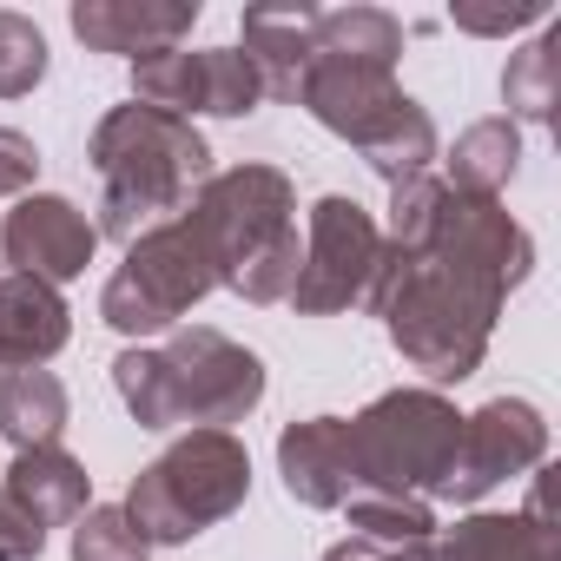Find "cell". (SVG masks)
I'll return each instance as SVG.
<instances>
[{
  "label": "cell",
  "mask_w": 561,
  "mask_h": 561,
  "mask_svg": "<svg viewBox=\"0 0 561 561\" xmlns=\"http://www.w3.org/2000/svg\"><path fill=\"white\" fill-rule=\"evenodd\" d=\"M179 218L198 231L225 291H238L244 305H291L305 238H298V192L277 165L211 172Z\"/></svg>",
  "instance_id": "1"
},
{
  "label": "cell",
  "mask_w": 561,
  "mask_h": 561,
  "mask_svg": "<svg viewBox=\"0 0 561 561\" xmlns=\"http://www.w3.org/2000/svg\"><path fill=\"white\" fill-rule=\"evenodd\" d=\"M87 159L100 172V218H93V231L100 238H119V244H133L139 231L179 218L185 198L211 179L205 133L192 119L152 113L139 100L113 106L93 126V152Z\"/></svg>",
  "instance_id": "2"
},
{
  "label": "cell",
  "mask_w": 561,
  "mask_h": 561,
  "mask_svg": "<svg viewBox=\"0 0 561 561\" xmlns=\"http://www.w3.org/2000/svg\"><path fill=\"white\" fill-rule=\"evenodd\" d=\"M119 403L139 416V430H231L264 403V364L257 351L231 344L225 331H172L159 351L133 344L113 364Z\"/></svg>",
  "instance_id": "3"
},
{
  "label": "cell",
  "mask_w": 561,
  "mask_h": 561,
  "mask_svg": "<svg viewBox=\"0 0 561 561\" xmlns=\"http://www.w3.org/2000/svg\"><path fill=\"white\" fill-rule=\"evenodd\" d=\"M390 331V344L403 351L410 370H423L430 383H462L476 377L482 351H489V331L502 318L495 298H482L476 285H462V277H449L443 264L430 257H397L383 244V271L370 285V305Z\"/></svg>",
  "instance_id": "4"
},
{
  "label": "cell",
  "mask_w": 561,
  "mask_h": 561,
  "mask_svg": "<svg viewBox=\"0 0 561 561\" xmlns=\"http://www.w3.org/2000/svg\"><path fill=\"white\" fill-rule=\"evenodd\" d=\"M251 495V456L231 430H185L179 443H165L126 489V515L152 548H179L192 535H205L211 522L238 515Z\"/></svg>",
  "instance_id": "5"
},
{
  "label": "cell",
  "mask_w": 561,
  "mask_h": 561,
  "mask_svg": "<svg viewBox=\"0 0 561 561\" xmlns=\"http://www.w3.org/2000/svg\"><path fill=\"white\" fill-rule=\"evenodd\" d=\"M344 430H351L357 489H377V495H436L443 476H449V462H456L462 416L436 390H390L370 410H357Z\"/></svg>",
  "instance_id": "6"
},
{
  "label": "cell",
  "mask_w": 561,
  "mask_h": 561,
  "mask_svg": "<svg viewBox=\"0 0 561 561\" xmlns=\"http://www.w3.org/2000/svg\"><path fill=\"white\" fill-rule=\"evenodd\" d=\"M218 291V271L198 244V231L185 218H165L152 231H139L126 244V264L106 277V291H100V318L119 331V337H165L179 331V318Z\"/></svg>",
  "instance_id": "7"
},
{
  "label": "cell",
  "mask_w": 561,
  "mask_h": 561,
  "mask_svg": "<svg viewBox=\"0 0 561 561\" xmlns=\"http://www.w3.org/2000/svg\"><path fill=\"white\" fill-rule=\"evenodd\" d=\"M377 271H383V225L344 192L318 198L311 218H305V257H298L291 305L305 318L357 311V305H370Z\"/></svg>",
  "instance_id": "8"
},
{
  "label": "cell",
  "mask_w": 561,
  "mask_h": 561,
  "mask_svg": "<svg viewBox=\"0 0 561 561\" xmlns=\"http://www.w3.org/2000/svg\"><path fill=\"white\" fill-rule=\"evenodd\" d=\"M423 257L502 305L528 277V264H535V238L502 211V198H462V192H449L443 218H436V238H430Z\"/></svg>",
  "instance_id": "9"
},
{
  "label": "cell",
  "mask_w": 561,
  "mask_h": 561,
  "mask_svg": "<svg viewBox=\"0 0 561 561\" xmlns=\"http://www.w3.org/2000/svg\"><path fill=\"white\" fill-rule=\"evenodd\" d=\"M548 456V423L528 397H495L482 403L476 416H462V436H456V462L443 476V502H482L489 489H502L508 476H528L541 469Z\"/></svg>",
  "instance_id": "10"
},
{
  "label": "cell",
  "mask_w": 561,
  "mask_h": 561,
  "mask_svg": "<svg viewBox=\"0 0 561 561\" xmlns=\"http://www.w3.org/2000/svg\"><path fill=\"white\" fill-rule=\"evenodd\" d=\"M0 231H8V264L41 277V285H67V277H80L100 251V231L93 218L73 205V198H54V192H27L8 218H0Z\"/></svg>",
  "instance_id": "11"
},
{
  "label": "cell",
  "mask_w": 561,
  "mask_h": 561,
  "mask_svg": "<svg viewBox=\"0 0 561 561\" xmlns=\"http://www.w3.org/2000/svg\"><path fill=\"white\" fill-rule=\"evenodd\" d=\"M410 93L397 87V73H377V67H351V60H311V73H305V93H298V106L324 126V133H337V139H351V146H364L397 106H403Z\"/></svg>",
  "instance_id": "12"
},
{
  "label": "cell",
  "mask_w": 561,
  "mask_h": 561,
  "mask_svg": "<svg viewBox=\"0 0 561 561\" xmlns=\"http://www.w3.org/2000/svg\"><path fill=\"white\" fill-rule=\"evenodd\" d=\"M264 87V100L298 106L305 73L318 60V8L311 0H271V8H244V47H238Z\"/></svg>",
  "instance_id": "13"
},
{
  "label": "cell",
  "mask_w": 561,
  "mask_h": 561,
  "mask_svg": "<svg viewBox=\"0 0 561 561\" xmlns=\"http://www.w3.org/2000/svg\"><path fill=\"white\" fill-rule=\"evenodd\" d=\"M192 27H198V0H80L73 8V34L93 54H126V60L185 47Z\"/></svg>",
  "instance_id": "14"
},
{
  "label": "cell",
  "mask_w": 561,
  "mask_h": 561,
  "mask_svg": "<svg viewBox=\"0 0 561 561\" xmlns=\"http://www.w3.org/2000/svg\"><path fill=\"white\" fill-rule=\"evenodd\" d=\"M277 476L285 495L305 508H344L357 495V469H351V430L344 416H305L277 436Z\"/></svg>",
  "instance_id": "15"
},
{
  "label": "cell",
  "mask_w": 561,
  "mask_h": 561,
  "mask_svg": "<svg viewBox=\"0 0 561 561\" xmlns=\"http://www.w3.org/2000/svg\"><path fill=\"white\" fill-rule=\"evenodd\" d=\"M73 337V311L54 285L27 271H0V370H41Z\"/></svg>",
  "instance_id": "16"
},
{
  "label": "cell",
  "mask_w": 561,
  "mask_h": 561,
  "mask_svg": "<svg viewBox=\"0 0 561 561\" xmlns=\"http://www.w3.org/2000/svg\"><path fill=\"white\" fill-rule=\"evenodd\" d=\"M0 489H8L41 528H67V522H80V515L93 508V476H87V462H73L60 443H47V449H21Z\"/></svg>",
  "instance_id": "17"
},
{
  "label": "cell",
  "mask_w": 561,
  "mask_h": 561,
  "mask_svg": "<svg viewBox=\"0 0 561 561\" xmlns=\"http://www.w3.org/2000/svg\"><path fill=\"white\" fill-rule=\"evenodd\" d=\"M515 165H522V126L515 119H476L449 146V179L443 185L462 192V198H502Z\"/></svg>",
  "instance_id": "18"
},
{
  "label": "cell",
  "mask_w": 561,
  "mask_h": 561,
  "mask_svg": "<svg viewBox=\"0 0 561 561\" xmlns=\"http://www.w3.org/2000/svg\"><path fill=\"white\" fill-rule=\"evenodd\" d=\"M67 430V383L54 370H0V436L14 449H47Z\"/></svg>",
  "instance_id": "19"
},
{
  "label": "cell",
  "mask_w": 561,
  "mask_h": 561,
  "mask_svg": "<svg viewBox=\"0 0 561 561\" xmlns=\"http://www.w3.org/2000/svg\"><path fill=\"white\" fill-rule=\"evenodd\" d=\"M318 54L324 60H351V67H377V73H397V54H403V21L383 14V8H318Z\"/></svg>",
  "instance_id": "20"
},
{
  "label": "cell",
  "mask_w": 561,
  "mask_h": 561,
  "mask_svg": "<svg viewBox=\"0 0 561 561\" xmlns=\"http://www.w3.org/2000/svg\"><path fill=\"white\" fill-rule=\"evenodd\" d=\"M443 561H561V548L528 515H462L443 535Z\"/></svg>",
  "instance_id": "21"
},
{
  "label": "cell",
  "mask_w": 561,
  "mask_h": 561,
  "mask_svg": "<svg viewBox=\"0 0 561 561\" xmlns=\"http://www.w3.org/2000/svg\"><path fill=\"white\" fill-rule=\"evenodd\" d=\"M133 100L152 106V113H172V119H192L205 113V47H159L146 60H133Z\"/></svg>",
  "instance_id": "22"
},
{
  "label": "cell",
  "mask_w": 561,
  "mask_h": 561,
  "mask_svg": "<svg viewBox=\"0 0 561 561\" xmlns=\"http://www.w3.org/2000/svg\"><path fill=\"white\" fill-rule=\"evenodd\" d=\"M502 100H508L502 119H535V126L554 119V106H561V27H548L541 41H528L522 54H508Z\"/></svg>",
  "instance_id": "23"
},
{
  "label": "cell",
  "mask_w": 561,
  "mask_h": 561,
  "mask_svg": "<svg viewBox=\"0 0 561 561\" xmlns=\"http://www.w3.org/2000/svg\"><path fill=\"white\" fill-rule=\"evenodd\" d=\"M357 152H364V165H370L383 185H403V179H423V172H430V159H436V126H430V113H423L416 100H403Z\"/></svg>",
  "instance_id": "24"
},
{
  "label": "cell",
  "mask_w": 561,
  "mask_h": 561,
  "mask_svg": "<svg viewBox=\"0 0 561 561\" xmlns=\"http://www.w3.org/2000/svg\"><path fill=\"white\" fill-rule=\"evenodd\" d=\"M344 508H351L357 541H377V548H403V541L436 535V515H430L423 495H377V489H357Z\"/></svg>",
  "instance_id": "25"
},
{
  "label": "cell",
  "mask_w": 561,
  "mask_h": 561,
  "mask_svg": "<svg viewBox=\"0 0 561 561\" xmlns=\"http://www.w3.org/2000/svg\"><path fill=\"white\" fill-rule=\"evenodd\" d=\"M152 541L133 528V515L119 502H100L73 522V561H146Z\"/></svg>",
  "instance_id": "26"
},
{
  "label": "cell",
  "mask_w": 561,
  "mask_h": 561,
  "mask_svg": "<svg viewBox=\"0 0 561 561\" xmlns=\"http://www.w3.org/2000/svg\"><path fill=\"white\" fill-rule=\"evenodd\" d=\"M47 80V34L27 14L0 8V100H21Z\"/></svg>",
  "instance_id": "27"
},
{
  "label": "cell",
  "mask_w": 561,
  "mask_h": 561,
  "mask_svg": "<svg viewBox=\"0 0 561 561\" xmlns=\"http://www.w3.org/2000/svg\"><path fill=\"white\" fill-rule=\"evenodd\" d=\"M257 100H264V87H257L251 60L238 47H205V113L244 119V113H257Z\"/></svg>",
  "instance_id": "28"
},
{
  "label": "cell",
  "mask_w": 561,
  "mask_h": 561,
  "mask_svg": "<svg viewBox=\"0 0 561 561\" xmlns=\"http://www.w3.org/2000/svg\"><path fill=\"white\" fill-rule=\"evenodd\" d=\"M41 179V146L21 126H0V198H27Z\"/></svg>",
  "instance_id": "29"
},
{
  "label": "cell",
  "mask_w": 561,
  "mask_h": 561,
  "mask_svg": "<svg viewBox=\"0 0 561 561\" xmlns=\"http://www.w3.org/2000/svg\"><path fill=\"white\" fill-rule=\"evenodd\" d=\"M47 548V528L8 495V489H0V561H34Z\"/></svg>",
  "instance_id": "30"
},
{
  "label": "cell",
  "mask_w": 561,
  "mask_h": 561,
  "mask_svg": "<svg viewBox=\"0 0 561 561\" xmlns=\"http://www.w3.org/2000/svg\"><path fill=\"white\" fill-rule=\"evenodd\" d=\"M462 34H515L528 21H541V0H515V8H456L449 14Z\"/></svg>",
  "instance_id": "31"
},
{
  "label": "cell",
  "mask_w": 561,
  "mask_h": 561,
  "mask_svg": "<svg viewBox=\"0 0 561 561\" xmlns=\"http://www.w3.org/2000/svg\"><path fill=\"white\" fill-rule=\"evenodd\" d=\"M383 561H443V541L423 535V541H403V548H383Z\"/></svg>",
  "instance_id": "32"
},
{
  "label": "cell",
  "mask_w": 561,
  "mask_h": 561,
  "mask_svg": "<svg viewBox=\"0 0 561 561\" xmlns=\"http://www.w3.org/2000/svg\"><path fill=\"white\" fill-rule=\"evenodd\" d=\"M324 561H383V548H377V541H357V535H351V541H337V548H331Z\"/></svg>",
  "instance_id": "33"
},
{
  "label": "cell",
  "mask_w": 561,
  "mask_h": 561,
  "mask_svg": "<svg viewBox=\"0 0 561 561\" xmlns=\"http://www.w3.org/2000/svg\"><path fill=\"white\" fill-rule=\"evenodd\" d=\"M0 271H8V231H0Z\"/></svg>",
  "instance_id": "34"
}]
</instances>
